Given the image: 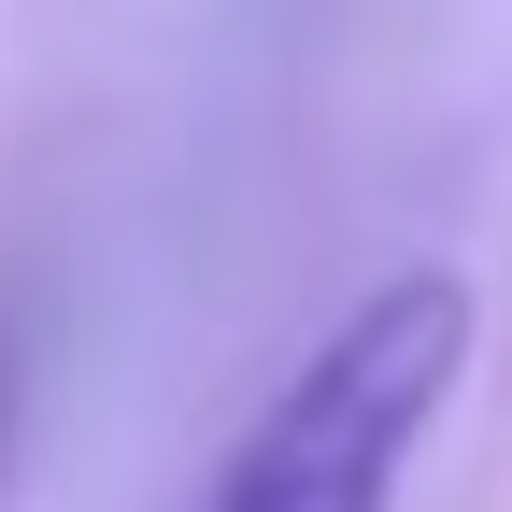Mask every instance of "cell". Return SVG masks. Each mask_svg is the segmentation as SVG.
I'll return each mask as SVG.
<instances>
[{
  "label": "cell",
  "instance_id": "6da1fadb",
  "mask_svg": "<svg viewBox=\"0 0 512 512\" xmlns=\"http://www.w3.org/2000/svg\"><path fill=\"white\" fill-rule=\"evenodd\" d=\"M470 384V285L456 271H384L214 456L200 512H399L427 427Z\"/></svg>",
  "mask_w": 512,
  "mask_h": 512
}]
</instances>
